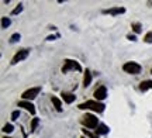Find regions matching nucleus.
I'll use <instances>...</instances> for the list:
<instances>
[{
    "label": "nucleus",
    "instance_id": "20",
    "mask_svg": "<svg viewBox=\"0 0 152 138\" xmlns=\"http://www.w3.org/2000/svg\"><path fill=\"white\" fill-rule=\"evenodd\" d=\"M13 130H14V127H13V124H10V123H9V124H6L4 127H3V133L10 134L11 131H13Z\"/></svg>",
    "mask_w": 152,
    "mask_h": 138
},
{
    "label": "nucleus",
    "instance_id": "7",
    "mask_svg": "<svg viewBox=\"0 0 152 138\" xmlns=\"http://www.w3.org/2000/svg\"><path fill=\"white\" fill-rule=\"evenodd\" d=\"M93 96H94V100H97V101H102V100H104L106 97H107V88H106L104 85L99 86V88L94 90Z\"/></svg>",
    "mask_w": 152,
    "mask_h": 138
},
{
    "label": "nucleus",
    "instance_id": "14",
    "mask_svg": "<svg viewBox=\"0 0 152 138\" xmlns=\"http://www.w3.org/2000/svg\"><path fill=\"white\" fill-rule=\"evenodd\" d=\"M51 101H52L54 107L56 109V111H62V103H61V100L58 99L56 96H52V97H51Z\"/></svg>",
    "mask_w": 152,
    "mask_h": 138
},
{
    "label": "nucleus",
    "instance_id": "27",
    "mask_svg": "<svg viewBox=\"0 0 152 138\" xmlns=\"http://www.w3.org/2000/svg\"><path fill=\"white\" fill-rule=\"evenodd\" d=\"M80 138H86V137H85V135H83V137H80Z\"/></svg>",
    "mask_w": 152,
    "mask_h": 138
},
{
    "label": "nucleus",
    "instance_id": "19",
    "mask_svg": "<svg viewBox=\"0 0 152 138\" xmlns=\"http://www.w3.org/2000/svg\"><path fill=\"white\" fill-rule=\"evenodd\" d=\"M20 38H21V35H20L18 33H14L10 37V42L11 44H14V42H17V41H20Z\"/></svg>",
    "mask_w": 152,
    "mask_h": 138
},
{
    "label": "nucleus",
    "instance_id": "28",
    "mask_svg": "<svg viewBox=\"0 0 152 138\" xmlns=\"http://www.w3.org/2000/svg\"><path fill=\"white\" fill-rule=\"evenodd\" d=\"M3 138H10V137H3Z\"/></svg>",
    "mask_w": 152,
    "mask_h": 138
},
{
    "label": "nucleus",
    "instance_id": "12",
    "mask_svg": "<svg viewBox=\"0 0 152 138\" xmlns=\"http://www.w3.org/2000/svg\"><path fill=\"white\" fill-rule=\"evenodd\" d=\"M149 89H152V80H142L140 83V90L141 92H147Z\"/></svg>",
    "mask_w": 152,
    "mask_h": 138
},
{
    "label": "nucleus",
    "instance_id": "26",
    "mask_svg": "<svg viewBox=\"0 0 152 138\" xmlns=\"http://www.w3.org/2000/svg\"><path fill=\"white\" fill-rule=\"evenodd\" d=\"M149 4H151V6H152V1H149Z\"/></svg>",
    "mask_w": 152,
    "mask_h": 138
},
{
    "label": "nucleus",
    "instance_id": "1",
    "mask_svg": "<svg viewBox=\"0 0 152 138\" xmlns=\"http://www.w3.org/2000/svg\"><path fill=\"white\" fill-rule=\"evenodd\" d=\"M77 109H80V110H92V111H96V113H103L106 106L102 101H97V100H87V101L80 103L77 106Z\"/></svg>",
    "mask_w": 152,
    "mask_h": 138
},
{
    "label": "nucleus",
    "instance_id": "9",
    "mask_svg": "<svg viewBox=\"0 0 152 138\" xmlns=\"http://www.w3.org/2000/svg\"><path fill=\"white\" fill-rule=\"evenodd\" d=\"M125 13L124 7H111V9H107V10H103V14H110V16H118V14H123Z\"/></svg>",
    "mask_w": 152,
    "mask_h": 138
},
{
    "label": "nucleus",
    "instance_id": "23",
    "mask_svg": "<svg viewBox=\"0 0 152 138\" xmlns=\"http://www.w3.org/2000/svg\"><path fill=\"white\" fill-rule=\"evenodd\" d=\"M18 116H20V111H18V110L13 111V113H11V120H17V118H18Z\"/></svg>",
    "mask_w": 152,
    "mask_h": 138
},
{
    "label": "nucleus",
    "instance_id": "2",
    "mask_svg": "<svg viewBox=\"0 0 152 138\" xmlns=\"http://www.w3.org/2000/svg\"><path fill=\"white\" fill-rule=\"evenodd\" d=\"M80 123L83 127H87V128H97L99 127V118L96 116L90 114V113H86L85 116L82 117Z\"/></svg>",
    "mask_w": 152,
    "mask_h": 138
},
{
    "label": "nucleus",
    "instance_id": "29",
    "mask_svg": "<svg viewBox=\"0 0 152 138\" xmlns=\"http://www.w3.org/2000/svg\"><path fill=\"white\" fill-rule=\"evenodd\" d=\"M151 73H152V68H151Z\"/></svg>",
    "mask_w": 152,
    "mask_h": 138
},
{
    "label": "nucleus",
    "instance_id": "16",
    "mask_svg": "<svg viewBox=\"0 0 152 138\" xmlns=\"http://www.w3.org/2000/svg\"><path fill=\"white\" fill-rule=\"evenodd\" d=\"M11 24V20L9 17H1V28H7Z\"/></svg>",
    "mask_w": 152,
    "mask_h": 138
},
{
    "label": "nucleus",
    "instance_id": "21",
    "mask_svg": "<svg viewBox=\"0 0 152 138\" xmlns=\"http://www.w3.org/2000/svg\"><path fill=\"white\" fill-rule=\"evenodd\" d=\"M144 41L147 42V44H152V31L145 34V37H144Z\"/></svg>",
    "mask_w": 152,
    "mask_h": 138
},
{
    "label": "nucleus",
    "instance_id": "15",
    "mask_svg": "<svg viewBox=\"0 0 152 138\" xmlns=\"http://www.w3.org/2000/svg\"><path fill=\"white\" fill-rule=\"evenodd\" d=\"M131 28H132V31L137 34H140L142 31V26L141 23H131Z\"/></svg>",
    "mask_w": 152,
    "mask_h": 138
},
{
    "label": "nucleus",
    "instance_id": "6",
    "mask_svg": "<svg viewBox=\"0 0 152 138\" xmlns=\"http://www.w3.org/2000/svg\"><path fill=\"white\" fill-rule=\"evenodd\" d=\"M28 54H30V50H27V48H23V50H20L16 55L13 56V59H11V65H16V64H18V62L24 61V59L28 56Z\"/></svg>",
    "mask_w": 152,
    "mask_h": 138
},
{
    "label": "nucleus",
    "instance_id": "24",
    "mask_svg": "<svg viewBox=\"0 0 152 138\" xmlns=\"http://www.w3.org/2000/svg\"><path fill=\"white\" fill-rule=\"evenodd\" d=\"M127 39H130V41H137V37H135V35H131V34H128V35H127Z\"/></svg>",
    "mask_w": 152,
    "mask_h": 138
},
{
    "label": "nucleus",
    "instance_id": "25",
    "mask_svg": "<svg viewBox=\"0 0 152 138\" xmlns=\"http://www.w3.org/2000/svg\"><path fill=\"white\" fill-rule=\"evenodd\" d=\"M47 39H48V41H52V39H55V37H54V35H51V37H48Z\"/></svg>",
    "mask_w": 152,
    "mask_h": 138
},
{
    "label": "nucleus",
    "instance_id": "4",
    "mask_svg": "<svg viewBox=\"0 0 152 138\" xmlns=\"http://www.w3.org/2000/svg\"><path fill=\"white\" fill-rule=\"evenodd\" d=\"M69 71L80 72L82 71L80 64L76 61H72V59H65V64H64V66H62V73H68Z\"/></svg>",
    "mask_w": 152,
    "mask_h": 138
},
{
    "label": "nucleus",
    "instance_id": "22",
    "mask_svg": "<svg viewBox=\"0 0 152 138\" xmlns=\"http://www.w3.org/2000/svg\"><path fill=\"white\" fill-rule=\"evenodd\" d=\"M21 11H23V4L20 3V4H18V6L16 7V9H14V10L11 11V14H13V16H16V14H20Z\"/></svg>",
    "mask_w": 152,
    "mask_h": 138
},
{
    "label": "nucleus",
    "instance_id": "3",
    "mask_svg": "<svg viewBox=\"0 0 152 138\" xmlns=\"http://www.w3.org/2000/svg\"><path fill=\"white\" fill-rule=\"evenodd\" d=\"M141 69H142L141 65L134 61L125 62L124 65H123V71L127 72V73H130V75H138V73L141 72Z\"/></svg>",
    "mask_w": 152,
    "mask_h": 138
},
{
    "label": "nucleus",
    "instance_id": "5",
    "mask_svg": "<svg viewBox=\"0 0 152 138\" xmlns=\"http://www.w3.org/2000/svg\"><path fill=\"white\" fill-rule=\"evenodd\" d=\"M39 92H41V88L39 86H37V88H31V89H28V90H26L24 93L21 94V97H23V100H33V99H35L38 94H39Z\"/></svg>",
    "mask_w": 152,
    "mask_h": 138
},
{
    "label": "nucleus",
    "instance_id": "11",
    "mask_svg": "<svg viewBox=\"0 0 152 138\" xmlns=\"http://www.w3.org/2000/svg\"><path fill=\"white\" fill-rule=\"evenodd\" d=\"M90 83H92V72L86 69L85 75H83V86L87 88V86H90Z\"/></svg>",
    "mask_w": 152,
    "mask_h": 138
},
{
    "label": "nucleus",
    "instance_id": "18",
    "mask_svg": "<svg viewBox=\"0 0 152 138\" xmlns=\"http://www.w3.org/2000/svg\"><path fill=\"white\" fill-rule=\"evenodd\" d=\"M38 124H39V118H33V121H31V130H30L31 133H34L37 130Z\"/></svg>",
    "mask_w": 152,
    "mask_h": 138
},
{
    "label": "nucleus",
    "instance_id": "8",
    "mask_svg": "<svg viewBox=\"0 0 152 138\" xmlns=\"http://www.w3.org/2000/svg\"><path fill=\"white\" fill-rule=\"evenodd\" d=\"M18 107H23V109H26L27 111H30V114H35V106L33 103H30L28 100H21V101H18Z\"/></svg>",
    "mask_w": 152,
    "mask_h": 138
},
{
    "label": "nucleus",
    "instance_id": "13",
    "mask_svg": "<svg viewBox=\"0 0 152 138\" xmlns=\"http://www.w3.org/2000/svg\"><path fill=\"white\" fill-rule=\"evenodd\" d=\"M109 131L110 130L106 124H99V127L96 128V134H97V135H104V134H107Z\"/></svg>",
    "mask_w": 152,
    "mask_h": 138
},
{
    "label": "nucleus",
    "instance_id": "17",
    "mask_svg": "<svg viewBox=\"0 0 152 138\" xmlns=\"http://www.w3.org/2000/svg\"><path fill=\"white\" fill-rule=\"evenodd\" d=\"M82 133H83V135H85V137H89V138H99L97 134L90 133V131H89V130H86V128H83V130H82Z\"/></svg>",
    "mask_w": 152,
    "mask_h": 138
},
{
    "label": "nucleus",
    "instance_id": "10",
    "mask_svg": "<svg viewBox=\"0 0 152 138\" xmlns=\"http://www.w3.org/2000/svg\"><path fill=\"white\" fill-rule=\"evenodd\" d=\"M62 99H64V101H65L66 104H71V103H73L76 99V96L73 93H69V92H62Z\"/></svg>",
    "mask_w": 152,
    "mask_h": 138
}]
</instances>
